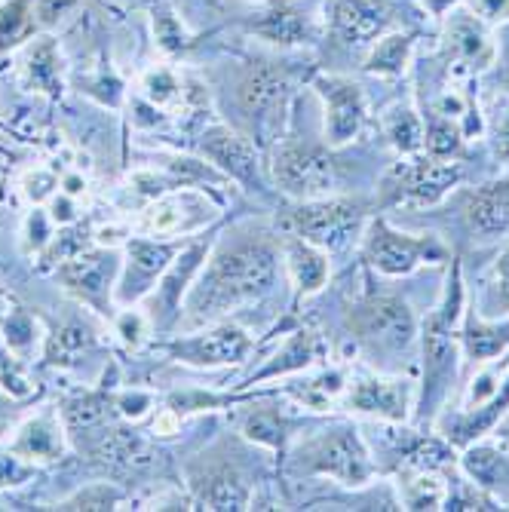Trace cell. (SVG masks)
I'll return each instance as SVG.
<instances>
[{"instance_id":"obj_40","label":"cell","mask_w":509,"mask_h":512,"mask_svg":"<svg viewBox=\"0 0 509 512\" xmlns=\"http://www.w3.org/2000/svg\"><path fill=\"white\" fill-rule=\"evenodd\" d=\"M142 92L154 108H175L181 102V80L169 68H151L142 77Z\"/></svg>"},{"instance_id":"obj_28","label":"cell","mask_w":509,"mask_h":512,"mask_svg":"<svg viewBox=\"0 0 509 512\" xmlns=\"http://www.w3.org/2000/svg\"><path fill=\"white\" fill-rule=\"evenodd\" d=\"M460 341H464L470 359L488 362L509 347V322H485L476 316V310H470L464 329H460Z\"/></svg>"},{"instance_id":"obj_18","label":"cell","mask_w":509,"mask_h":512,"mask_svg":"<svg viewBox=\"0 0 509 512\" xmlns=\"http://www.w3.org/2000/svg\"><path fill=\"white\" fill-rule=\"evenodd\" d=\"M65 433L68 430L62 421V411L43 408L16 430L10 451H16L28 463H56L65 457Z\"/></svg>"},{"instance_id":"obj_45","label":"cell","mask_w":509,"mask_h":512,"mask_svg":"<svg viewBox=\"0 0 509 512\" xmlns=\"http://www.w3.org/2000/svg\"><path fill=\"white\" fill-rule=\"evenodd\" d=\"M31 476H34V463H28L16 451H0V491L22 485Z\"/></svg>"},{"instance_id":"obj_32","label":"cell","mask_w":509,"mask_h":512,"mask_svg":"<svg viewBox=\"0 0 509 512\" xmlns=\"http://www.w3.org/2000/svg\"><path fill=\"white\" fill-rule=\"evenodd\" d=\"M384 132L399 154H421L424 148V123L411 108H393L384 117Z\"/></svg>"},{"instance_id":"obj_2","label":"cell","mask_w":509,"mask_h":512,"mask_svg":"<svg viewBox=\"0 0 509 512\" xmlns=\"http://www.w3.org/2000/svg\"><path fill=\"white\" fill-rule=\"evenodd\" d=\"M460 304H464V283H460V264H454L445 298L424 325V414L433 411V405L445 396L448 381L454 378Z\"/></svg>"},{"instance_id":"obj_24","label":"cell","mask_w":509,"mask_h":512,"mask_svg":"<svg viewBox=\"0 0 509 512\" xmlns=\"http://www.w3.org/2000/svg\"><path fill=\"white\" fill-rule=\"evenodd\" d=\"M448 50L454 59H460L467 68H488L494 62V46L485 34V28L473 16H457L448 25Z\"/></svg>"},{"instance_id":"obj_31","label":"cell","mask_w":509,"mask_h":512,"mask_svg":"<svg viewBox=\"0 0 509 512\" xmlns=\"http://www.w3.org/2000/svg\"><path fill=\"white\" fill-rule=\"evenodd\" d=\"M114 402V396L108 393H77L71 396L59 411L68 433H80V430H92L99 427L108 417V405Z\"/></svg>"},{"instance_id":"obj_5","label":"cell","mask_w":509,"mask_h":512,"mask_svg":"<svg viewBox=\"0 0 509 512\" xmlns=\"http://www.w3.org/2000/svg\"><path fill=\"white\" fill-rule=\"evenodd\" d=\"M365 221V209L356 200H335V197H319L304 200L298 209L286 215V227L295 237L313 243L322 252L344 249Z\"/></svg>"},{"instance_id":"obj_50","label":"cell","mask_w":509,"mask_h":512,"mask_svg":"<svg viewBox=\"0 0 509 512\" xmlns=\"http://www.w3.org/2000/svg\"><path fill=\"white\" fill-rule=\"evenodd\" d=\"M494 151H497V157H500V160H509V114L497 123Z\"/></svg>"},{"instance_id":"obj_38","label":"cell","mask_w":509,"mask_h":512,"mask_svg":"<svg viewBox=\"0 0 509 512\" xmlns=\"http://www.w3.org/2000/svg\"><path fill=\"white\" fill-rule=\"evenodd\" d=\"M408 50H411V37L408 34L384 37L365 68L375 71V74H384V77H396V74H402V68L408 62Z\"/></svg>"},{"instance_id":"obj_19","label":"cell","mask_w":509,"mask_h":512,"mask_svg":"<svg viewBox=\"0 0 509 512\" xmlns=\"http://www.w3.org/2000/svg\"><path fill=\"white\" fill-rule=\"evenodd\" d=\"M390 0H335L332 31L344 43H368L390 25Z\"/></svg>"},{"instance_id":"obj_14","label":"cell","mask_w":509,"mask_h":512,"mask_svg":"<svg viewBox=\"0 0 509 512\" xmlns=\"http://www.w3.org/2000/svg\"><path fill=\"white\" fill-rule=\"evenodd\" d=\"M191 491L203 509H246L249 506V482L234 463L200 460L188 470Z\"/></svg>"},{"instance_id":"obj_23","label":"cell","mask_w":509,"mask_h":512,"mask_svg":"<svg viewBox=\"0 0 509 512\" xmlns=\"http://www.w3.org/2000/svg\"><path fill=\"white\" fill-rule=\"evenodd\" d=\"M283 255L289 264V273L295 279V286L301 289V295H316L329 279V261L322 255V249H316L313 243L301 240V237H289L283 243Z\"/></svg>"},{"instance_id":"obj_37","label":"cell","mask_w":509,"mask_h":512,"mask_svg":"<svg viewBox=\"0 0 509 512\" xmlns=\"http://www.w3.org/2000/svg\"><path fill=\"white\" fill-rule=\"evenodd\" d=\"M464 467L470 473V479H476V485L482 488H494L503 482V473H506V457L488 445H479V448H470L467 457H464Z\"/></svg>"},{"instance_id":"obj_4","label":"cell","mask_w":509,"mask_h":512,"mask_svg":"<svg viewBox=\"0 0 509 512\" xmlns=\"http://www.w3.org/2000/svg\"><path fill=\"white\" fill-rule=\"evenodd\" d=\"M464 178L457 163L439 157L399 160L381 181V206H436Z\"/></svg>"},{"instance_id":"obj_16","label":"cell","mask_w":509,"mask_h":512,"mask_svg":"<svg viewBox=\"0 0 509 512\" xmlns=\"http://www.w3.org/2000/svg\"><path fill=\"white\" fill-rule=\"evenodd\" d=\"M344 405L359 414H372V417H381V421L402 424L411 408V384L405 378L365 375L356 384H350Z\"/></svg>"},{"instance_id":"obj_22","label":"cell","mask_w":509,"mask_h":512,"mask_svg":"<svg viewBox=\"0 0 509 512\" xmlns=\"http://www.w3.org/2000/svg\"><path fill=\"white\" fill-rule=\"evenodd\" d=\"M286 96H289V83L283 71L276 68H252L240 83V105L252 117H270V111L276 108L283 111Z\"/></svg>"},{"instance_id":"obj_17","label":"cell","mask_w":509,"mask_h":512,"mask_svg":"<svg viewBox=\"0 0 509 512\" xmlns=\"http://www.w3.org/2000/svg\"><path fill=\"white\" fill-rule=\"evenodd\" d=\"M200 148L224 175L243 181L246 188H258V184H261V163H258L255 148L246 142V138H240L237 132H230L227 126L206 129Z\"/></svg>"},{"instance_id":"obj_12","label":"cell","mask_w":509,"mask_h":512,"mask_svg":"<svg viewBox=\"0 0 509 512\" xmlns=\"http://www.w3.org/2000/svg\"><path fill=\"white\" fill-rule=\"evenodd\" d=\"M160 350L169 359L188 362L197 368H218V365L246 362V356L252 353V338L243 329H237V325H215V329H206L200 335L175 338Z\"/></svg>"},{"instance_id":"obj_36","label":"cell","mask_w":509,"mask_h":512,"mask_svg":"<svg viewBox=\"0 0 509 512\" xmlns=\"http://www.w3.org/2000/svg\"><path fill=\"white\" fill-rule=\"evenodd\" d=\"M34 25V0H4L0 4V50L22 40Z\"/></svg>"},{"instance_id":"obj_6","label":"cell","mask_w":509,"mask_h":512,"mask_svg":"<svg viewBox=\"0 0 509 512\" xmlns=\"http://www.w3.org/2000/svg\"><path fill=\"white\" fill-rule=\"evenodd\" d=\"M350 332L375 350H405L418 335V319L402 298L365 295L347 313Z\"/></svg>"},{"instance_id":"obj_33","label":"cell","mask_w":509,"mask_h":512,"mask_svg":"<svg viewBox=\"0 0 509 512\" xmlns=\"http://www.w3.org/2000/svg\"><path fill=\"white\" fill-rule=\"evenodd\" d=\"M92 347V335L80 322H65L46 341V362L50 365H71Z\"/></svg>"},{"instance_id":"obj_20","label":"cell","mask_w":509,"mask_h":512,"mask_svg":"<svg viewBox=\"0 0 509 512\" xmlns=\"http://www.w3.org/2000/svg\"><path fill=\"white\" fill-rule=\"evenodd\" d=\"M467 224L479 237L509 234V178L488 181L467 197Z\"/></svg>"},{"instance_id":"obj_15","label":"cell","mask_w":509,"mask_h":512,"mask_svg":"<svg viewBox=\"0 0 509 512\" xmlns=\"http://www.w3.org/2000/svg\"><path fill=\"white\" fill-rule=\"evenodd\" d=\"M206 255H209V243L194 240L191 246H181V252L172 258V264L160 276L157 292H154V310L148 316L154 325L175 322V316L181 313V298L191 292V279L200 270V264L206 261Z\"/></svg>"},{"instance_id":"obj_30","label":"cell","mask_w":509,"mask_h":512,"mask_svg":"<svg viewBox=\"0 0 509 512\" xmlns=\"http://www.w3.org/2000/svg\"><path fill=\"white\" fill-rule=\"evenodd\" d=\"M344 390H347V375L341 368H332V371H319V375H313V378H307L301 384H292L289 396H295L307 408L326 411L341 399Z\"/></svg>"},{"instance_id":"obj_29","label":"cell","mask_w":509,"mask_h":512,"mask_svg":"<svg viewBox=\"0 0 509 512\" xmlns=\"http://www.w3.org/2000/svg\"><path fill=\"white\" fill-rule=\"evenodd\" d=\"M96 457L114 470H142L151 463V448L142 436L126 433V430H111L102 436Z\"/></svg>"},{"instance_id":"obj_55","label":"cell","mask_w":509,"mask_h":512,"mask_svg":"<svg viewBox=\"0 0 509 512\" xmlns=\"http://www.w3.org/2000/svg\"><path fill=\"white\" fill-rule=\"evenodd\" d=\"M0 4H4V0H0Z\"/></svg>"},{"instance_id":"obj_9","label":"cell","mask_w":509,"mask_h":512,"mask_svg":"<svg viewBox=\"0 0 509 512\" xmlns=\"http://www.w3.org/2000/svg\"><path fill=\"white\" fill-rule=\"evenodd\" d=\"M184 243L166 240V237H132L126 243V255L120 264V279L114 286V304L123 307H135L142 298H148L154 292V286L160 283V276L166 273V267L172 264V258L181 252Z\"/></svg>"},{"instance_id":"obj_10","label":"cell","mask_w":509,"mask_h":512,"mask_svg":"<svg viewBox=\"0 0 509 512\" xmlns=\"http://www.w3.org/2000/svg\"><path fill=\"white\" fill-rule=\"evenodd\" d=\"M215 218H218V206L206 194L194 188H181L175 194H160L157 200H151L142 209V215H138L135 230L148 237L181 240V237L197 234V230H203Z\"/></svg>"},{"instance_id":"obj_49","label":"cell","mask_w":509,"mask_h":512,"mask_svg":"<svg viewBox=\"0 0 509 512\" xmlns=\"http://www.w3.org/2000/svg\"><path fill=\"white\" fill-rule=\"evenodd\" d=\"M476 13L488 22H500L509 19V0H476Z\"/></svg>"},{"instance_id":"obj_8","label":"cell","mask_w":509,"mask_h":512,"mask_svg":"<svg viewBox=\"0 0 509 512\" xmlns=\"http://www.w3.org/2000/svg\"><path fill=\"white\" fill-rule=\"evenodd\" d=\"M273 181L289 197L298 200H319V197H329L332 188L338 184V169L335 160L316 148V145H280L273 151V163H270Z\"/></svg>"},{"instance_id":"obj_3","label":"cell","mask_w":509,"mask_h":512,"mask_svg":"<svg viewBox=\"0 0 509 512\" xmlns=\"http://www.w3.org/2000/svg\"><path fill=\"white\" fill-rule=\"evenodd\" d=\"M295 467L304 473L332 476L353 488L368 485L375 479V463L368 457V448L362 445V439L353 427L326 430L316 439L304 442L295 454Z\"/></svg>"},{"instance_id":"obj_34","label":"cell","mask_w":509,"mask_h":512,"mask_svg":"<svg viewBox=\"0 0 509 512\" xmlns=\"http://www.w3.org/2000/svg\"><path fill=\"white\" fill-rule=\"evenodd\" d=\"M424 148L430 157H439V160H451L464 151V132L460 126L448 117H439L433 114L430 123H427V132H424Z\"/></svg>"},{"instance_id":"obj_39","label":"cell","mask_w":509,"mask_h":512,"mask_svg":"<svg viewBox=\"0 0 509 512\" xmlns=\"http://www.w3.org/2000/svg\"><path fill=\"white\" fill-rule=\"evenodd\" d=\"M286 430H289V424L276 411L261 408V411H252L249 417H243V433L252 442H261V445H270V448H283Z\"/></svg>"},{"instance_id":"obj_52","label":"cell","mask_w":509,"mask_h":512,"mask_svg":"<svg viewBox=\"0 0 509 512\" xmlns=\"http://www.w3.org/2000/svg\"><path fill=\"white\" fill-rule=\"evenodd\" d=\"M13 301H10V295H4V292H0V325H4L7 322V316L13 313Z\"/></svg>"},{"instance_id":"obj_48","label":"cell","mask_w":509,"mask_h":512,"mask_svg":"<svg viewBox=\"0 0 509 512\" xmlns=\"http://www.w3.org/2000/svg\"><path fill=\"white\" fill-rule=\"evenodd\" d=\"M77 0H34V19L40 25H53L65 10H71Z\"/></svg>"},{"instance_id":"obj_43","label":"cell","mask_w":509,"mask_h":512,"mask_svg":"<svg viewBox=\"0 0 509 512\" xmlns=\"http://www.w3.org/2000/svg\"><path fill=\"white\" fill-rule=\"evenodd\" d=\"M148 325H151V319H148L145 313H138L135 307H123V313L117 316L114 332H117V338H120L129 350H138V347L145 344Z\"/></svg>"},{"instance_id":"obj_42","label":"cell","mask_w":509,"mask_h":512,"mask_svg":"<svg viewBox=\"0 0 509 512\" xmlns=\"http://www.w3.org/2000/svg\"><path fill=\"white\" fill-rule=\"evenodd\" d=\"M123 500V491L114 485H89L68 497L59 509H114Z\"/></svg>"},{"instance_id":"obj_46","label":"cell","mask_w":509,"mask_h":512,"mask_svg":"<svg viewBox=\"0 0 509 512\" xmlns=\"http://www.w3.org/2000/svg\"><path fill=\"white\" fill-rule=\"evenodd\" d=\"M154 405V396L145 393V390H123L114 396V408L120 417H126V421H138V417H145Z\"/></svg>"},{"instance_id":"obj_35","label":"cell","mask_w":509,"mask_h":512,"mask_svg":"<svg viewBox=\"0 0 509 512\" xmlns=\"http://www.w3.org/2000/svg\"><path fill=\"white\" fill-rule=\"evenodd\" d=\"M0 390L13 399H28L34 393V384L25 371L22 356L4 338H0Z\"/></svg>"},{"instance_id":"obj_13","label":"cell","mask_w":509,"mask_h":512,"mask_svg":"<svg viewBox=\"0 0 509 512\" xmlns=\"http://www.w3.org/2000/svg\"><path fill=\"white\" fill-rule=\"evenodd\" d=\"M316 89H319L322 102H326L329 145L341 148V145L353 142V135H359V129L365 126V117H368L362 89L341 77H319Z\"/></svg>"},{"instance_id":"obj_7","label":"cell","mask_w":509,"mask_h":512,"mask_svg":"<svg viewBox=\"0 0 509 512\" xmlns=\"http://www.w3.org/2000/svg\"><path fill=\"white\" fill-rule=\"evenodd\" d=\"M362 255L378 273H387V276H408L424 264L448 261V249L436 237L399 234L384 218H378L372 230H368Z\"/></svg>"},{"instance_id":"obj_41","label":"cell","mask_w":509,"mask_h":512,"mask_svg":"<svg viewBox=\"0 0 509 512\" xmlns=\"http://www.w3.org/2000/svg\"><path fill=\"white\" fill-rule=\"evenodd\" d=\"M7 335L4 341L19 353V356H31L34 353V338H37V322L28 316V310L22 307H13V313L7 316V322L0 325Z\"/></svg>"},{"instance_id":"obj_11","label":"cell","mask_w":509,"mask_h":512,"mask_svg":"<svg viewBox=\"0 0 509 512\" xmlns=\"http://www.w3.org/2000/svg\"><path fill=\"white\" fill-rule=\"evenodd\" d=\"M120 255L114 249H83L56 267L62 286L92 310L108 313L114 304V279L120 273Z\"/></svg>"},{"instance_id":"obj_21","label":"cell","mask_w":509,"mask_h":512,"mask_svg":"<svg viewBox=\"0 0 509 512\" xmlns=\"http://www.w3.org/2000/svg\"><path fill=\"white\" fill-rule=\"evenodd\" d=\"M249 31H255L258 37L270 40V43H304L310 40V22L301 10H295L286 0H273L261 13H255V19L249 22Z\"/></svg>"},{"instance_id":"obj_51","label":"cell","mask_w":509,"mask_h":512,"mask_svg":"<svg viewBox=\"0 0 509 512\" xmlns=\"http://www.w3.org/2000/svg\"><path fill=\"white\" fill-rule=\"evenodd\" d=\"M497 279H500V298L509 310V252H503V258L497 261Z\"/></svg>"},{"instance_id":"obj_26","label":"cell","mask_w":509,"mask_h":512,"mask_svg":"<svg viewBox=\"0 0 509 512\" xmlns=\"http://www.w3.org/2000/svg\"><path fill=\"white\" fill-rule=\"evenodd\" d=\"M319 353H322V338L313 329H301V332L289 335V341L280 347V353L273 356V362H267L249 384H261V381L276 378V375H292V371L313 365L319 359Z\"/></svg>"},{"instance_id":"obj_27","label":"cell","mask_w":509,"mask_h":512,"mask_svg":"<svg viewBox=\"0 0 509 512\" xmlns=\"http://www.w3.org/2000/svg\"><path fill=\"white\" fill-rule=\"evenodd\" d=\"M22 80L31 92H46V96L62 92V68L53 40L43 37L34 46H28V53L22 59Z\"/></svg>"},{"instance_id":"obj_54","label":"cell","mask_w":509,"mask_h":512,"mask_svg":"<svg viewBox=\"0 0 509 512\" xmlns=\"http://www.w3.org/2000/svg\"><path fill=\"white\" fill-rule=\"evenodd\" d=\"M500 433H503V439H506V442H509V421H506V427H503V430H500Z\"/></svg>"},{"instance_id":"obj_53","label":"cell","mask_w":509,"mask_h":512,"mask_svg":"<svg viewBox=\"0 0 509 512\" xmlns=\"http://www.w3.org/2000/svg\"><path fill=\"white\" fill-rule=\"evenodd\" d=\"M424 4H427L436 16H445V13H448V7L454 4V0H424Z\"/></svg>"},{"instance_id":"obj_44","label":"cell","mask_w":509,"mask_h":512,"mask_svg":"<svg viewBox=\"0 0 509 512\" xmlns=\"http://www.w3.org/2000/svg\"><path fill=\"white\" fill-rule=\"evenodd\" d=\"M22 191L25 197L37 206V203H46V200H53L59 194V175L50 172V169H34L25 175L22 181Z\"/></svg>"},{"instance_id":"obj_47","label":"cell","mask_w":509,"mask_h":512,"mask_svg":"<svg viewBox=\"0 0 509 512\" xmlns=\"http://www.w3.org/2000/svg\"><path fill=\"white\" fill-rule=\"evenodd\" d=\"M157 40H160V46L163 50H169V53H181L184 50V31H181V25L175 22V16L172 13H160L157 16Z\"/></svg>"},{"instance_id":"obj_1","label":"cell","mask_w":509,"mask_h":512,"mask_svg":"<svg viewBox=\"0 0 509 512\" xmlns=\"http://www.w3.org/2000/svg\"><path fill=\"white\" fill-rule=\"evenodd\" d=\"M280 252L267 237H246L234 246H224L200 276V283L188 292V325H206L230 310H237L264 292L276 279Z\"/></svg>"},{"instance_id":"obj_25","label":"cell","mask_w":509,"mask_h":512,"mask_svg":"<svg viewBox=\"0 0 509 512\" xmlns=\"http://www.w3.org/2000/svg\"><path fill=\"white\" fill-rule=\"evenodd\" d=\"M506 408H509V378L500 387V393H494L488 402H482L476 408H464V414L454 417L451 427H448L451 445H470L473 439H479L482 433H488L500 421V417H503Z\"/></svg>"}]
</instances>
